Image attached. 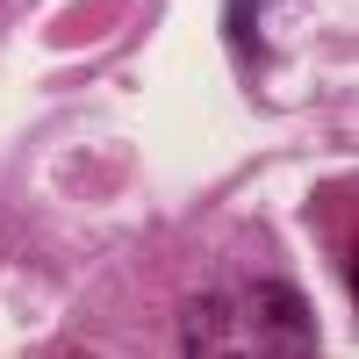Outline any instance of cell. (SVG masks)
I'll return each instance as SVG.
<instances>
[{
	"mask_svg": "<svg viewBox=\"0 0 359 359\" xmlns=\"http://www.w3.org/2000/svg\"><path fill=\"white\" fill-rule=\"evenodd\" d=\"M316 345H323V323L309 294L280 273L223 280L180 309V352L187 359H309Z\"/></svg>",
	"mask_w": 359,
	"mask_h": 359,
	"instance_id": "obj_1",
	"label": "cell"
},
{
	"mask_svg": "<svg viewBox=\"0 0 359 359\" xmlns=\"http://www.w3.org/2000/svg\"><path fill=\"white\" fill-rule=\"evenodd\" d=\"M266 8H280V0H230V8H223V29H230V43L245 57H266V29H259Z\"/></svg>",
	"mask_w": 359,
	"mask_h": 359,
	"instance_id": "obj_2",
	"label": "cell"
}]
</instances>
